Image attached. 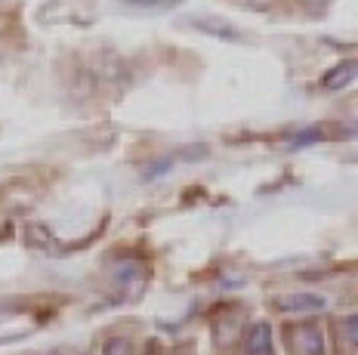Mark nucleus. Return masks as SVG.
<instances>
[{
	"instance_id": "1",
	"label": "nucleus",
	"mask_w": 358,
	"mask_h": 355,
	"mask_svg": "<svg viewBox=\"0 0 358 355\" xmlns=\"http://www.w3.org/2000/svg\"><path fill=\"white\" fill-rule=\"evenodd\" d=\"M290 340H294V355H327L324 331L315 321H300L290 328Z\"/></svg>"
},
{
	"instance_id": "2",
	"label": "nucleus",
	"mask_w": 358,
	"mask_h": 355,
	"mask_svg": "<svg viewBox=\"0 0 358 355\" xmlns=\"http://www.w3.org/2000/svg\"><path fill=\"white\" fill-rule=\"evenodd\" d=\"M244 355H278L275 349V331L268 321H253L244 331Z\"/></svg>"
},
{
	"instance_id": "3",
	"label": "nucleus",
	"mask_w": 358,
	"mask_h": 355,
	"mask_svg": "<svg viewBox=\"0 0 358 355\" xmlns=\"http://www.w3.org/2000/svg\"><path fill=\"white\" fill-rule=\"evenodd\" d=\"M275 306H278L281 312L312 315V312H324V309H327V297H322V294H290V297H281Z\"/></svg>"
},
{
	"instance_id": "4",
	"label": "nucleus",
	"mask_w": 358,
	"mask_h": 355,
	"mask_svg": "<svg viewBox=\"0 0 358 355\" xmlns=\"http://www.w3.org/2000/svg\"><path fill=\"white\" fill-rule=\"evenodd\" d=\"M352 80H355V59H346V62H337L334 68L324 71L322 87L331 90V93H337V90H346Z\"/></svg>"
},
{
	"instance_id": "5",
	"label": "nucleus",
	"mask_w": 358,
	"mask_h": 355,
	"mask_svg": "<svg viewBox=\"0 0 358 355\" xmlns=\"http://www.w3.org/2000/svg\"><path fill=\"white\" fill-rule=\"evenodd\" d=\"M337 331H340V343L352 349V346H355V315L340 318V321H337Z\"/></svg>"
},
{
	"instance_id": "6",
	"label": "nucleus",
	"mask_w": 358,
	"mask_h": 355,
	"mask_svg": "<svg viewBox=\"0 0 358 355\" xmlns=\"http://www.w3.org/2000/svg\"><path fill=\"white\" fill-rule=\"evenodd\" d=\"M102 355H133V343L130 340H108L102 346Z\"/></svg>"
},
{
	"instance_id": "7",
	"label": "nucleus",
	"mask_w": 358,
	"mask_h": 355,
	"mask_svg": "<svg viewBox=\"0 0 358 355\" xmlns=\"http://www.w3.org/2000/svg\"><path fill=\"white\" fill-rule=\"evenodd\" d=\"M127 6H143V10H170V6H176V0H173V3H155V0H130Z\"/></svg>"
},
{
	"instance_id": "8",
	"label": "nucleus",
	"mask_w": 358,
	"mask_h": 355,
	"mask_svg": "<svg viewBox=\"0 0 358 355\" xmlns=\"http://www.w3.org/2000/svg\"><path fill=\"white\" fill-rule=\"evenodd\" d=\"M300 3H303V10H309V13H322V10H327L331 0H300Z\"/></svg>"
},
{
	"instance_id": "9",
	"label": "nucleus",
	"mask_w": 358,
	"mask_h": 355,
	"mask_svg": "<svg viewBox=\"0 0 358 355\" xmlns=\"http://www.w3.org/2000/svg\"><path fill=\"white\" fill-rule=\"evenodd\" d=\"M0 318H3V309H0Z\"/></svg>"
},
{
	"instance_id": "10",
	"label": "nucleus",
	"mask_w": 358,
	"mask_h": 355,
	"mask_svg": "<svg viewBox=\"0 0 358 355\" xmlns=\"http://www.w3.org/2000/svg\"><path fill=\"white\" fill-rule=\"evenodd\" d=\"M53 355H59V352H53Z\"/></svg>"
}]
</instances>
